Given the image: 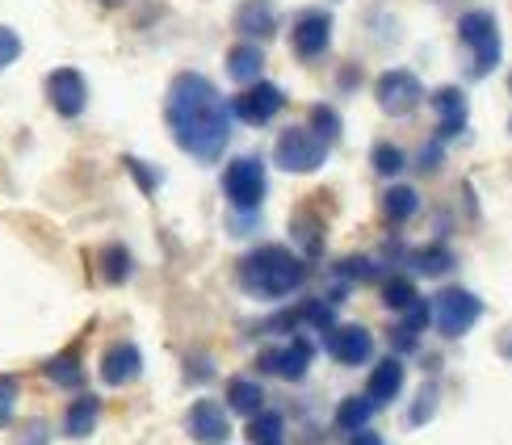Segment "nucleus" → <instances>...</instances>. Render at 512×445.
<instances>
[{"mask_svg": "<svg viewBox=\"0 0 512 445\" xmlns=\"http://www.w3.org/2000/svg\"><path fill=\"white\" fill-rule=\"evenodd\" d=\"M164 118H168V131H173L181 152H189L202 164L219 160L231 139V110H227L223 93L202 72H181L168 84Z\"/></svg>", "mask_w": 512, "mask_h": 445, "instance_id": "obj_1", "label": "nucleus"}, {"mask_svg": "<svg viewBox=\"0 0 512 445\" xmlns=\"http://www.w3.org/2000/svg\"><path fill=\"white\" fill-rule=\"evenodd\" d=\"M303 278H307V265L282 244L252 248L240 261V286L252 299H286V294L303 286Z\"/></svg>", "mask_w": 512, "mask_h": 445, "instance_id": "obj_2", "label": "nucleus"}, {"mask_svg": "<svg viewBox=\"0 0 512 445\" xmlns=\"http://www.w3.org/2000/svg\"><path fill=\"white\" fill-rule=\"evenodd\" d=\"M458 38L471 51V76H492L500 68V26L487 9H471L458 21Z\"/></svg>", "mask_w": 512, "mask_h": 445, "instance_id": "obj_3", "label": "nucleus"}, {"mask_svg": "<svg viewBox=\"0 0 512 445\" xmlns=\"http://www.w3.org/2000/svg\"><path fill=\"white\" fill-rule=\"evenodd\" d=\"M429 315H433V324L441 336H450V341H458V336H466L475 328V320L483 315V303L475 299L471 290H462V286H445L437 299L429 303Z\"/></svg>", "mask_w": 512, "mask_h": 445, "instance_id": "obj_4", "label": "nucleus"}, {"mask_svg": "<svg viewBox=\"0 0 512 445\" xmlns=\"http://www.w3.org/2000/svg\"><path fill=\"white\" fill-rule=\"evenodd\" d=\"M273 160H277V168H286V173H315V168L328 160V143L315 131H307V126H290V131L277 135Z\"/></svg>", "mask_w": 512, "mask_h": 445, "instance_id": "obj_5", "label": "nucleus"}, {"mask_svg": "<svg viewBox=\"0 0 512 445\" xmlns=\"http://www.w3.org/2000/svg\"><path fill=\"white\" fill-rule=\"evenodd\" d=\"M374 97H378V110H382V114L408 118L412 110H420V101L429 97V93H424V84H420L416 72H408V68H391V72H382V76H378Z\"/></svg>", "mask_w": 512, "mask_h": 445, "instance_id": "obj_6", "label": "nucleus"}, {"mask_svg": "<svg viewBox=\"0 0 512 445\" xmlns=\"http://www.w3.org/2000/svg\"><path fill=\"white\" fill-rule=\"evenodd\" d=\"M265 164L256 160V156H240V160H231L227 164V173H223V194L227 202L236 206V210H256L265 202Z\"/></svg>", "mask_w": 512, "mask_h": 445, "instance_id": "obj_7", "label": "nucleus"}, {"mask_svg": "<svg viewBox=\"0 0 512 445\" xmlns=\"http://www.w3.org/2000/svg\"><path fill=\"white\" fill-rule=\"evenodd\" d=\"M286 105V93L277 89V84H269V80H256V84H244V93L227 105L231 110V118H240V122H248V126H265V122H273L277 118V110Z\"/></svg>", "mask_w": 512, "mask_h": 445, "instance_id": "obj_8", "label": "nucleus"}, {"mask_svg": "<svg viewBox=\"0 0 512 445\" xmlns=\"http://www.w3.org/2000/svg\"><path fill=\"white\" fill-rule=\"evenodd\" d=\"M290 47L298 59H319L332 47V13L328 9H303L294 17Z\"/></svg>", "mask_w": 512, "mask_h": 445, "instance_id": "obj_9", "label": "nucleus"}, {"mask_svg": "<svg viewBox=\"0 0 512 445\" xmlns=\"http://www.w3.org/2000/svg\"><path fill=\"white\" fill-rule=\"evenodd\" d=\"M47 97L59 118H80L84 105H89V84H84V76L76 68H55L47 76Z\"/></svg>", "mask_w": 512, "mask_h": 445, "instance_id": "obj_10", "label": "nucleus"}, {"mask_svg": "<svg viewBox=\"0 0 512 445\" xmlns=\"http://www.w3.org/2000/svg\"><path fill=\"white\" fill-rule=\"evenodd\" d=\"M311 357H315V345L307 341V336H294L290 345H282V349H265V353H261V370H265V374H277V378H290V383H298V378L307 374Z\"/></svg>", "mask_w": 512, "mask_h": 445, "instance_id": "obj_11", "label": "nucleus"}, {"mask_svg": "<svg viewBox=\"0 0 512 445\" xmlns=\"http://www.w3.org/2000/svg\"><path fill=\"white\" fill-rule=\"evenodd\" d=\"M185 429L198 445H223L231 437V420H227L223 404H215V399H198L185 416Z\"/></svg>", "mask_w": 512, "mask_h": 445, "instance_id": "obj_12", "label": "nucleus"}, {"mask_svg": "<svg viewBox=\"0 0 512 445\" xmlns=\"http://www.w3.org/2000/svg\"><path fill=\"white\" fill-rule=\"evenodd\" d=\"M328 353L340 366H366L374 357V336L361 324H345V328H328Z\"/></svg>", "mask_w": 512, "mask_h": 445, "instance_id": "obj_13", "label": "nucleus"}, {"mask_svg": "<svg viewBox=\"0 0 512 445\" xmlns=\"http://www.w3.org/2000/svg\"><path fill=\"white\" fill-rule=\"evenodd\" d=\"M277 26H282V13H277L273 0H244V5L236 9V30H240L248 42L273 38Z\"/></svg>", "mask_w": 512, "mask_h": 445, "instance_id": "obj_14", "label": "nucleus"}, {"mask_svg": "<svg viewBox=\"0 0 512 445\" xmlns=\"http://www.w3.org/2000/svg\"><path fill=\"white\" fill-rule=\"evenodd\" d=\"M139 370H143V353H139L131 341L110 345V349H105V357H101V378H105L110 387H126V383H135Z\"/></svg>", "mask_w": 512, "mask_h": 445, "instance_id": "obj_15", "label": "nucleus"}, {"mask_svg": "<svg viewBox=\"0 0 512 445\" xmlns=\"http://www.w3.org/2000/svg\"><path fill=\"white\" fill-rule=\"evenodd\" d=\"M429 101L441 118V139H458L466 131V93L454 89V84H445V89H437Z\"/></svg>", "mask_w": 512, "mask_h": 445, "instance_id": "obj_16", "label": "nucleus"}, {"mask_svg": "<svg viewBox=\"0 0 512 445\" xmlns=\"http://www.w3.org/2000/svg\"><path fill=\"white\" fill-rule=\"evenodd\" d=\"M399 391H403V362H399V357H382V362L370 370V391H366V399H370L374 408H387Z\"/></svg>", "mask_w": 512, "mask_h": 445, "instance_id": "obj_17", "label": "nucleus"}, {"mask_svg": "<svg viewBox=\"0 0 512 445\" xmlns=\"http://www.w3.org/2000/svg\"><path fill=\"white\" fill-rule=\"evenodd\" d=\"M265 72V51L256 42H240V47L227 51V76L240 80V84H256Z\"/></svg>", "mask_w": 512, "mask_h": 445, "instance_id": "obj_18", "label": "nucleus"}, {"mask_svg": "<svg viewBox=\"0 0 512 445\" xmlns=\"http://www.w3.org/2000/svg\"><path fill=\"white\" fill-rule=\"evenodd\" d=\"M227 408L240 416H256L265 408V387L252 383V378H231L227 383Z\"/></svg>", "mask_w": 512, "mask_h": 445, "instance_id": "obj_19", "label": "nucleus"}, {"mask_svg": "<svg viewBox=\"0 0 512 445\" xmlns=\"http://www.w3.org/2000/svg\"><path fill=\"white\" fill-rule=\"evenodd\" d=\"M97 416H101V404L93 395H80L72 399V408L63 412V433L68 437H89L97 429Z\"/></svg>", "mask_w": 512, "mask_h": 445, "instance_id": "obj_20", "label": "nucleus"}, {"mask_svg": "<svg viewBox=\"0 0 512 445\" xmlns=\"http://www.w3.org/2000/svg\"><path fill=\"white\" fill-rule=\"evenodd\" d=\"M416 210H420V194L412 185H391L387 194H382V215H387L391 223H408Z\"/></svg>", "mask_w": 512, "mask_h": 445, "instance_id": "obj_21", "label": "nucleus"}, {"mask_svg": "<svg viewBox=\"0 0 512 445\" xmlns=\"http://www.w3.org/2000/svg\"><path fill=\"white\" fill-rule=\"evenodd\" d=\"M370 416H374V404H370V399H366V395H349L345 404L336 408V425L345 429V433H361V429L370 425Z\"/></svg>", "mask_w": 512, "mask_h": 445, "instance_id": "obj_22", "label": "nucleus"}, {"mask_svg": "<svg viewBox=\"0 0 512 445\" xmlns=\"http://www.w3.org/2000/svg\"><path fill=\"white\" fill-rule=\"evenodd\" d=\"M412 265H416V273H424V278H441V273L454 265V257H450V248L429 244V248H416L412 252Z\"/></svg>", "mask_w": 512, "mask_h": 445, "instance_id": "obj_23", "label": "nucleus"}, {"mask_svg": "<svg viewBox=\"0 0 512 445\" xmlns=\"http://www.w3.org/2000/svg\"><path fill=\"white\" fill-rule=\"evenodd\" d=\"M47 378L51 383H59V387H80L84 383V370H80V357L76 353H59V357H51L47 366Z\"/></svg>", "mask_w": 512, "mask_h": 445, "instance_id": "obj_24", "label": "nucleus"}, {"mask_svg": "<svg viewBox=\"0 0 512 445\" xmlns=\"http://www.w3.org/2000/svg\"><path fill=\"white\" fill-rule=\"evenodd\" d=\"M131 252H126L122 244H110V248H105L101 252V273H105V282H110V286H122L126 278H131Z\"/></svg>", "mask_w": 512, "mask_h": 445, "instance_id": "obj_25", "label": "nucleus"}, {"mask_svg": "<svg viewBox=\"0 0 512 445\" xmlns=\"http://www.w3.org/2000/svg\"><path fill=\"white\" fill-rule=\"evenodd\" d=\"M282 416L277 412H256L252 416V425H248V437H252V445H282Z\"/></svg>", "mask_w": 512, "mask_h": 445, "instance_id": "obj_26", "label": "nucleus"}, {"mask_svg": "<svg viewBox=\"0 0 512 445\" xmlns=\"http://www.w3.org/2000/svg\"><path fill=\"white\" fill-rule=\"evenodd\" d=\"M416 299H420V294H416L412 278H387V282H382V303H387L391 311H408Z\"/></svg>", "mask_w": 512, "mask_h": 445, "instance_id": "obj_27", "label": "nucleus"}, {"mask_svg": "<svg viewBox=\"0 0 512 445\" xmlns=\"http://www.w3.org/2000/svg\"><path fill=\"white\" fill-rule=\"evenodd\" d=\"M307 131H315L319 139L332 147L340 139V114L332 110V105H311V126H307Z\"/></svg>", "mask_w": 512, "mask_h": 445, "instance_id": "obj_28", "label": "nucleus"}, {"mask_svg": "<svg viewBox=\"0 0 512 445\" xmlns=\"http://www.w3.org/2000/svg\"><path fill=\"white\" fill-rule=\"evenodd\" d=\"M370 160H374V173H382V177H399L403 164H408V156H403L395 143H374Z\"/></svg>", "mask_w": 512, "mask_h": 445, "instance_id": "obj_29", "label": "nucleus"}, {"mask_svg": "<svg viewBox=\"0 0 512 445\" xmlns=\"http://www.w3.org/2000/svg\"><path fill=\"white\" fill-rule=\"evenodd\" d=\"M13 412H17V378L0 374V429L13 420Z\"/></svg>", "mask_w": 512, "mask_h": 445, "instance_id": "obj_30", "label": "nucleus"}, {"mask_svg": "<svg viewBox=\"0 0 512 445\" xmlns=\"http://www.w3.org/2000/svg\"><path fill=\"white\" fill-rule=\"evenodd\" d=\"M433 404H437V383H424V391H420V404L408 412L412 425H424V420L433 416Z\"/></svg>", "mask_w": 512, "mask_h": 445, "instance_id": "obj_31", "label": "nucleus"}, {"mask_svg": "<svg viewBox=\"0 0 512 445\" xmlns=\"http://www.w3.org/2000/svg\"><path fill=\"white\" fill-rule=\"evenodd\" d=\"M17 55H21V38L9 26H0V72H5L9 63H17Z\"/></svg>", "mask_w": 512, "mask_h": 445, "instance_id": "obj_32", "label": "nucleus"}, {"mask_svg": "<svg viewBox=\"0 0 512 445\" xmlns=\"http://www.w3.org/2000/svg\"><path fill=\"white\" fill-rule=\"evenodd\" d=\"M433 320V315H429V303H424V299H416L408 311H403V324L399 328H408V332H420L424 324H429Z\"/></svg>", "mask_w": 512, "mask_h": 445, "instance_id": "obj_33", "label": "nucleus"}, {"mask_svg": "<svg viewBox=\"0 0 512 445\" xmlns=\"http://www.w3.org/2000/svg\"><path fill=\"white\" fill-rule=\"evenodd\" d=\"M17 445H51V433H47V425H42V420H34V425L21 433V441Z\"/></svg>", "mask_w": 512, "mask_h": 445, "instance_id": "obj_34", "label": "nucleus"}, {"mask_svg": "<svg viewBox=\"0 0 512 445\" xmlns=\"http://www.w3.org/2000/svg\"><path fill=\"white\" fill-rule=\"evenodd\" d=\"M126 168H131V173H135V181H139L143 189H156V185H160V177H156V173H147V168H143V160H126Z\"/></svg>", "mask_w": 512, "mask_h": 445, "instance_id": "obj_35", "label": "nucleus"}, {"mask_svg": "<svg viewBox=\"0 0 512 445\" xmlns=\"http://www.w3.org/2000/svg\"><path fill=\"white\" fill-rule=\"evenodd\" d=\"M349 445H382V437L378 433H370V429H361V433H353V441Z\"/></svg>", "mask_w": 512, "mask_h": 445, "instance_id": "obj_36", "label": "nucleus"}, {"mask_svg": "<svg viewBox=\"0 0 512 445\" xmlns=\"http://www.w3.org/2000/svg\"><path fill=\"white\" fill-rule=\"evenodd\" d=\"M496 345H500V353H504L508 362H512V324H508V328L500 332V341H496Z\"/></svg>", "mask_w": 512, "mask_h": 445, "instance_id": "obj_37", "label": "nucleus"}, {"mask_svg": "<svg viewBox=\"0 0 512 445\" xmlns=\"http://www.w3.org/2000/svg\"><path fill=\"white\" fill-rule=\"evenodd\" d=\"M101 5H122V0H101Z\"/></svg>", "mask_w": 512, "mask_h": 445, "instance_id": "obj_38", "label": "nucleus"}, {"mask_svg": "<svg viewBox=\"0 0 512 445\" xmlns=\"http://www.w3.org/2000/svg\"><path fill=\"white\" fill-rule=\"evenodd\" d=\"M508 89H512V80H508Z\"/></svg>", "mask_w": 512, "mask_h": 445, "instance_id": "obj_39", "label": "nucleus"}]
</instances>
